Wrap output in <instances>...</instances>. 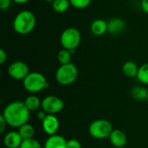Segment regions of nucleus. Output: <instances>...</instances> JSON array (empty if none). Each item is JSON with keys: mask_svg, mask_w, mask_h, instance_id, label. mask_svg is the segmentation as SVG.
Instances as JSON below:
<instances>
[{"mask_svg": "<svg viewBox=\"0 0 148 148\" xmlns=\"http://www.w3.org/2000/svg\"><path fill=\"white\" fill-rule=\"evenodd\" d=\"M109 140L111 144L117 148L123 147L127 144V135L121 130H113L109 136Z\"/></svg>", "mask_w": 148, "mask_h": 148, "instance_id": "obj_13", "label": "nucleus"}, {"mask_svg": "<svg viewBox=\"0 0 148 148\" xmlns=\"http://www.w3.org/2000/svg\"><path fill=\"white\" fill-rule=\"evenodd\" d=\"M126 29V23L119 17L112 18L108 22V32L111 35L121 34Z\"/></svg>", "mask_w": 148, "mask_h": 148, "instance_id": "obj_11", "label": "nucleus"}, {"mask_svg": "<svg viewBox=\"0 0 148 148\" xmlns=\"http://www.w3.org/2000/svg\"><path fill=\"white\" fill-rule=\"evenodd\" d=\"M47 116V114L44 112V111H41L37 114V118L40 120V121H42L45 117Z\"/></svg>", "mask_w": 148, "mask_h": 148, "instance_id": "obj_29", "label": "nucleus"}, {"mask_svg": "<svg viewBox=\"0 0 148 148\" xmlns=\"http://www.w3.org/2000/svg\"><path fill=\"white\" fill-rule=\"evenodd\" d=\"M23 84L24 88L30 93H37L49 87L46 77L39 72H30L23 81Z\"/></svg>", "mask_w": 148, "mask_h": 148, "instance_id": "obj_3", "label": "nucleus"}, {"mask_svg": "<svg viewBox=\"0 0 148 148\" xmlns=\"http://www.w3.org/2000/svg\"><path fill=\"white\" fill-rule=\"evenodd\" d=\"M137 79L142 84L148 85V62L142 64L139 68Z\"/></svg>", "mask_w": 148, "mask_h": 148, "instance_id": "obj_20", "label": "nucleus"}, {"mask_svg": "<svg viewBox=\"0 0 148 148\" xmlns=\"http://www.w3.org/2000/svg\"><path fill=\"white\" fill-rule=\"evenodd\" d=\"M51 4L52 9L57 13H64L71 6L69 0H55Z\"/></svg>", "mask_w": 148, "mask_h": 148, "instance_id": "obj_19", "label": "nucleus"}, {"mask_svg": "<svg viewBox=\"0 0 148 148\" xmlns=\"http://www.w3.org/2000/svg\"><path fill=\"white\" fill-rule=\"evenodd\" d=\"M139 71V67L138 65L132 61H127L122 65V72L123 74L129 77V78H134L137 77Z\"/></svg>", "mask_w": 148, "mask_h": 148, "instance_id": "obj_15", "label": "nucleus"}, {"mask_svg": "<svg viewBox=\"0 0 148 148\" xmlns=\"http://www.w3.org/2000/svg\"><path fill=\"white\" fill-rule=\"evenodd\" d=\"M18 133L20 134L23 140L33 139L34 134H35V128L32 125L26 123L18 128Z\"/></svg>", "mask_w": 148, "mask_h": 148, "instance_id": "obj_18", "label": "nucleus"}, {"mask_svg": "<svg viewBox=\"0 0 148 148\" xmlns=\"http://www.w3.org/2000/svg\"><path fill=\"white\" fill-rule=\"evenodd\" d=\"M29 0H12V2L16 3H18V4H23V3H28Z\"/></svg>", "mask_w": 148, "mask_h": 148, "instance_id": "obj_30", "label": "nucleus"}, {"mask_svg": "<svg viewBox=\"0 0 148 148\" xmlns=\"http://www.w3.org/2000/svg\"><path fill=\"white\" fill-rule=\"evenodd\" d=\"M147 101H148V94H147Z\"/></svg>", "mask_w": 148, "mask_h": 148, "instance_id": "obj_32", "label": "nucleus"}, {"mask_svg": "<svg viewBox=\"0 0 148 148\" xmlns=\"http://www.w3.org/2000/svg\"><path fill=\"white\" fill-rule=\"evenodd\" d=\"M23 140L18 131L9 132L3 137V144L7 148H19Z\"/></svg>", "mask_w": 148, "mask_h": 148, "instance_id": "obj_10", "label": "nucleus"}, {"mask_svg": "<svg viewBox=\"0 0 148 148\" xmlns=\"http://www.w3.org/2000/svg\"><path fill=\"white\" fill-rule=\"evenodd\" d=\"M29 66L21 61H16L10 64L8 67V74L9 75L15 80L17 81H23L26 76L29 74Z\"/></svg>", "mask_w": 148, "mask_h": 148, "instance_id": "obj_8", "label": "nucleus"}, {"mask_svg": "<svg viewBox=\"0 0 148 148\" xmlns=\"http://www.w3.org/2000/svg\"><path fill=\"white\" fill-rule=\"evenodd\" d=\"M140 6H141L142 10H143L145 13L148 14V0H141Z\"/></svg>", "mask_w": 148, "mask_h": 148, "instance_id": "obj_28", "label": "nucleus"}, {"mask_svg": "<svg viewBox=\"0 0 148 148\" xmlns=\"http://www.w3.org/2000/svg\"><path fill=\"white\" fill-rule=\"evenodd\" d=\"M19 148H42V146L36 140L33 138L29 140H23Z\"/></svg>", "mask_w": 148, "mask_h": 148, "instance_id": "obj_23", "label": "nucleus"}, {"mask_svg": "<svg viewBox=\"0 0 148 148\" xmlns=\"http://www.w3.org/2000/svg\"><path fill=\"white\" fill-rule=\"evenodd\" d=\"M0 125H1V127H0V134H3L4 132V129H5L6 126H7V122H6V121L4 120V118H3V116L2 114L0 116Z\"/></svg>", "mask_w": 148, "mask_h": 148, "instance_id": "obj_26", "label": "nucleus"}, {"mask_svg": "<svg viewBox=\"0 0 148 148\" xmlns=\"http://www.w3.org/2000/svg\"><path fill=\"white\" fill-rule=\"evenodd\" d=\"M29 110L27 108L23 101H13L8 104L2 115L7 122V125L12 127H20L28 123L29 119Z\"/></svg>", "mask_w": 148, "mask_h": 148, "instance_id": "obj_1", "label": "nucleus"}, {"mask_svg": "<svg viewBox=\"0 0 148 148\" xmlns=\"http://www.w3.org/2000/svg\"><path fill=\"white\" fill-rule=\"evenodd\" d=\"M67 148H82V145L79 140L71 139L67 142Z\"/></svg>", "mask_w": 148, "mask_h": 148, "instance_id": "obj_24", "label": "nucleus"}, {"mask_svg": "<svg viewBox=\"0 0 148 148\" xmlns=\"http://www.w3.org/2000/svg\"><path fill=\"white\" fill-rule=\"evenodd\" d=\"M81 32L74 27H69L65 29L60 36V42L62 48L70 51H75L76 48L81 43Z\"/></svg>", "mask_w": 148, "mask_h": 148, "instance_id": "obj_5", "label": "nucleus"}, {"mask_svg": "<svg viewBox=\"0 0 148 148\" xmlns=\"http://www.w3.org/2000/svg\"><path fill=\"white\" fill-rule=\"evenodd\" d=\"M42 129L49 136L56 134L60 127V123L57 117L55 114H47V116L42 121Z\"/></svg>", "mask_w": 148, "mask_h": 148, "instance_id": "obj_9", "label": "nucleus"}, {"mask_svg": "<svg viewBox=\"0 0 148 148\" xmlns=\"http://www.w3.org/2000/svg\"><path fill=\"white\" fill-rule=\"evenodd\" d=\"M36 18L35 14L28 10L19 11L13 20V29L19 35H28L35 29Z\"/></svg>", "mask_w": 148, "mask_h": 148, "instance_id": "obj_2", "label": "nucleus"}, {"mask_svg": "<svg viewBox=\"0 0 148 148\" xmlns=\"http://www.w3.org/2000/svg\"><path fill=\"white\" fill-rule=\"evenodd\" d=\"M91 32L97 36H101L108 32V22L103 19H95L90 25Z\"/></svg>", "mask_w": 148, "mask_h": 148, "instance_id": "obj_14", "label": "nucleus"}, {"mask_svg": "<svg viewBox=\"0 0 148 148\" xmlns=\"http://www.w3.org/2000/svg\"><path fill=\"white\" fill-rule=\"evenodd\" d=\"M23 102L29 111H35V110L38 109L42 105L41 100L35 95H31L28 96L24 100Z\"/></svg>", "mask_w": 148, "mask_h": 148, "instance_id": "obj_17", "label": "nucleus"}, {"mask_svg": "<svg viewBox=\"0 0 148 148\" xmlns=\"http://www.w3.org/2000/svg\"><path fill=\"white\" fill-rule=\"evenodd\" d=\"M42 111L47 114H56L61 112L64 108L63 101L55 95H49L43 98L41 105Z\"/></svg>", "mask_w": 148, "mask_h": 148, "instance_id": "obj_7", "label": "nucleus"}, {"mask_svg": "<svg viewBox=\"0 0 148 148\" xmlns=\"http://www.w3.org/2000/svg\"><path fill=\"white\" fill-rule=\"evenodd\" d=\"M67 142L66 139L61 135L55 134L49 136L44 143L43 148H67Z\"/></svg>", "mask_w": 148, "mask_h": 148, "instance_id": "obj_12", "label": "nucleus"}, {"mask_svg": "<svg viewBox=\"0 0 148 148\" xmlns=\"http://www.w3.org/2000/svg\"><path fill=\"white\" fill-rule=\"evenodd\" d=\"M89 134L98 140L109 138L110 134L113 132L112 124L107 120H95L88 127Z\"/></svg>", "mask_w": 148, "mask_h": 148, "instance_id": "obj_6", "label": "nucleus"}, {"mask_svg": "<svg viewBox=\"0 0 148 148\" xmlns=\"http://www.w3.org/2000/svg\"><path fill=\"white\" fill-rule=\"evenodd\" d=\"M148 89L142 86H135L131 90V95L135 101H145L147 99Z\"/></svg>", "mask_w": 148, "mask_h": 148, "instance_id": "obj_16", "label": "nucleus"}, {"mask_svg": "<svg viewBox=\"0 0 148 148\" xmlns=\"http://www.w3.org/2000/svg\"><path fill=\"white\" fill-rule=\"evenodd\" d=\"M71 58H72V53L70 52V50H68L66 49H61L57 54V59L58 62L61 63V65L70 63Z\"/></svg>", "mask_w": 148, "mask_h": 148, "instance_id": "obj_21", "label": "nucleus"}, {"mask_svg": "<svg viewBox=\"0 0 148 148\" xmlns=\"http://www.w3.org/2000/svg\"><path fill=\"white\" fill-rule=\"evenodd\" d=\"M12 0H0V9L2 10H5L10 8Z\"/></svg>", "mask_w": 148, "mask_h": 148, "instance_id": "obj_25", "label": "nucleus"}, {"mask_svg": "<svg viewBox=\"0 0 148 148\" xmlns=\"http://www.w3.org/2000/svg\"><path fill=\"white\" fill-rule=\"evenodd\" d=\"M77 67L70 62L61 65L56 72V79L57 82L62 86H68L74 83L78 77Z\"/></svg>", "mask_w": 148, "mask_h": 148, "instance_id": "obj_4", "label": "nucleus"}, {"mask_svg": "<svg viewBox=\"0 0 148 148\" xmlns=\"http://www.w3.org/2000/svg\"><path fill=\"white\" fill-rule=\"evenodd\" d=\"M69 2L72 7L82 10V9H85L88 7L92 0H69Z\"/></svg>", "mask_w": 148, "mask_h": 148, "instance_id": "obj_22", "label": "nucleus"}, {"mask_svg": "<svg viewBox=\"0 0 148 148\" xmlns=\"http://www.w3.org/2000/svg\"><path fill=\"white\" fill-rule=\"evenodd\" d=\"M7 60V53L4 49H0V64H3Z\"/></svg>", "mask_w": 148, "mask_h": 148, "instance_id": "obj_27", "label": "nucleus"}, {"mask_svg": "<svg viewBox=\"0 0 148 148\" xmlns=\"http://www.w3.org/2000/svg\"><path fill=\"white\" fill-rule=\"evenodd\" d=\"M45 2H47V3H52L55 0H44Z\"/></svg>", "mask_w": 148, "mask_h": 148, "instance_id": "obj_31", "label": "nucleus"}]
</instances>
